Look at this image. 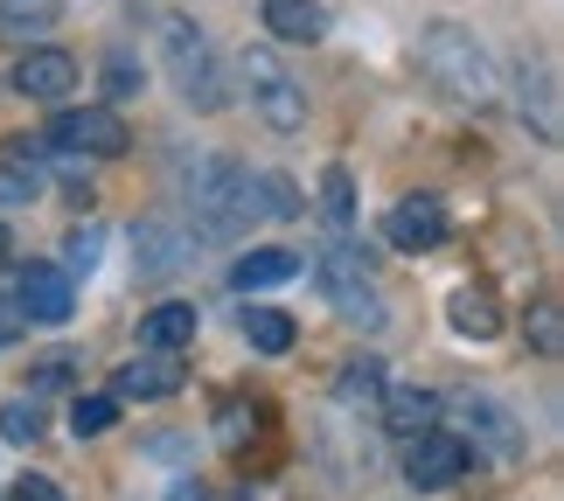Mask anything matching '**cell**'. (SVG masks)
<instances>
[{"label":"cell","mask_w":564,"mask_h":501,"mask_svg":"<svg viewBox=\"0 0 564 501\" xmlns=\"http://www.w3.org/2000/svg\"><path fill=\"white\" fill-rule=\"evenodd\" d=\"M321 216H328V230H349L356 224V182H349V167L321 174Z\"/></svg>","instance_id":"obj_25"},{"label":"cell","mask_w":564,"mask_h":501,"mask_svg":"<svg viewBox=\"0 0 564 501\" xmlns=\"http://www.w3.org/2000/svg\"><path fill=\"white\" fill-rule=\"evenodd\" d=\"M161 63H167V84L182 91L188 112H224V70H216V50H209L203 21L161 14Z\"/></svg>","instance_id":"obj_3"},{"label":"cell","mask_w":564,"mask_h":501,"mask_svg":"<svg viewBox=\"0 0 564 501\" xmlns=\"http://www.w3.org/2000/svg\"><path fill=\"white\" fill-rule=\"evenodd\" d=\"M50 146L56 154H98V161H119L133 133H126L119 112H105V105H84V112H56L50 126Z\"/></svg>","instance_id":"obj_7"},{"label":"cell","mask_w":564,"mask_h":501,"mask_svg":"<svg viewBox=\"0 0 564 501\" xmlns=\"http://www.w3.org/2000/svg\"><path fill=\"white\" fill-rule=\"evenodd\" d=\"M105 91H112V98H133V91H140V63L126 56V50L105 56Z\"/></svg>","instance_id":"obj_28"},{"label":"cell","mask_w":564,"mask_h":501,"mask_svg":"<svg viewBox=\"0 0 564 501\" xmlns=\"http://www.w3.org/2000/svg\"><path fill=\"white\" fill-rule=\"evenodd\" d=\"M245 341L258 348V356H286V348H293V314L251 307V314H245Z\"/></svg>","instance_id":"obj_22"},{"label":"cell","mask_w":564,"mask_h":501,"mask_svg":"<svg viewBox=\"0 0 564 501\" xmlns=\"http://www.w3.org/2000/svg\"><path fill=\"white\" fill-rule=\"evenodd\" d=\"M419 63H425V77L440 84L446 98H460V105H495V91H502L495 56L481 50V35H474V29H460V21H425Z\"/></svg>","instance_id":"obj_1"},{"label":"cell","mask_w":564,"mask_h":501,"mask_svg":"<svg viewBox=\"0 0 564 501\" xmlns=\"http://www.w3.org/2000/svg\"><path fill=\"white\" fill-rule=\"evenodd\" d=\"M314 460H321V473H328L335 488H370L383 453H377V439H362V425L328 418V425H314Z\"/></svg>","instance_id":"obj_6"},{"label":"cell","mask_w":564,"mask_h":501,"mask_svg":"<svg viewBox=\"0 0 564 501\" xmlns=\"http://www.w3.org/2000/svg\"><path fill=\"white\" fill-rule=\"evenodd\" d=\"M112 418H119V397H77V404H70V432H77V439L112 432Z\"/></svg>","instance_id":"obj_27"},{"label":"cell","mask_w":564,"mask_h":501,"mask_svg":"<svg viewBox=\"0 0 564 501\" xmlns=\"http://www.w3.org/2000/svg\"><path fill=\"white\" fill-rule=\"evenodd\" d=\"M175 390H182L175 356H147V362L119 369V397H175Z\"/></svg>","instance_id":"obj_21"},{"label":"cell","mask_w":564,"mask_h":501,"mask_svg":"<svg viewBox=\"0 0 564 501\" xmlns=\"http://www.w3.org/2000/svg\"><path fill=\"white\" fill-rule=\"evenodd\" d=\"M307 265H300V251L286 244H258L251 258H237V272H230V286L237 293H258V286H286V279H300Z\"/></svg>","instance_id":"obj_17"},{"label":"cell","mask_w":564,"mask_h":501,"mask_svg":"<svg viewBox=\"0 0 564 501\" xmlns=\"http://www.w3.org/2000/svg\"><path fill=\"white\" fill-rule=\"evenodd\" d=\"M167 501H209V494L195 488V481H175V494H167Z\"/></svg>","instance_id":"obj_33"},{"label":"cell","mask_w":564,"mask_h":501,"mask_svg":"<svg viewBox=\"0 0 564 501\" xmlns=\"http://www.w3.org/2000/svg\"><path fill=\"white\" fill-rule=\"evenodd\" d=\"M98 251H105V230H70V244H63V258H70V272H91L98 265Z\"/></svg>","instance_id":"obj_29"},{"label":"cell","mask_w":564,"mask_h":501,"mask_svg":"<svg viewBox=\"0 0 564 501\" xmlns=\"http://www.w3.org/2000/svg\"><path fill=\"white\" fill-rule=\"evenodd\" d=\"M245 91H251V112L272 126V133H300L307 126V91L286 77V63H279L272 50H245Z\"/></svg>","instance_id":"obj_4"},{"label":"cell","mask_w":564,"mask_h":501,"mask_svg":"<svg viewBox=\"0 0 564 501\" xmlns=\"http://www.w3.org/2000/svg\"><path fill=\"white\" fill-rule=\"evenodd\" d=\"M195 341V307L188 299H167V307L140 314V348H154V356H175V348Z\"/></svg>","instance_id":"obj_18"},{"label":"cell","mask_w":564,"mask_h":501,"mask_svg":"<svg viewBox=\"0 0 564 501\" xmlns=\"http://www.w3.org/2000/svg\"><path fill=\"white\" fill-rule=\"evenodd\" d=\"M14 501H70V494H63L50 473H21V481H14Z\"/></svg>","instance_id":"obj_31"},{"label":"cell","mask_w":564,"mask_h":501,"mask_svg":"<svg viewBox=\"0 0 564 501\" xmlns=\"http://www.w3.org/2000/svg\"><path fill=\"white\" fill-rule=\"evenodd\" d=\"M383 390H390L383 362L377 356H356V362H341V377H335V411H377Z\"/></svg>","instance_id":"obj_19"},{"label":"cell","mask_w":564,"mask_h":501,"mask_svg":"<svg viewBox=\"0 0 564 501\" xmlns=\"http://www.w3.org/2000/svg\"><path fill=\"white\" fill-rule=\"evenodd\" d=\"M467 425H474V446L488 453V460H523V425H516V411L509 404H495V397H467Z\"/></svg>","instance_id":"obj_11"},{"label":"cell","mask_w":564,"mask_h":501,"mask_svg":"<svg viewBox=\"0 0 564 501\" xmlns=\"http://www.w3.org/2000/svg\"><path fill=\"white\" fill-rule=\"evenodd\" d=\"M188 209H195V230H203L209 244H230V237L258 216V203H251V174L237 167L230 154L195 161V167H188Z\"/></svg>","instance_id":"obj_2"},{"label":"cell","mask_w":564,"mask_h":501,"mask_svg":"<svg viewBox=\"0 0 564 501\" xmlns=\"http://www.w3.org/2000/svg\"><path fill=\"white\" fill-rule=\"evenodd\" d=\"M321 293H328V307L349 320V328H362V335H377L383 320H390V307H383V293L370 286V272H362V258H349V251H321Z\"/></svg>","instance_id":"obj_5"},{"label":"cell","mask_w":564,"mask_h":501,"mask_svg":"<svg viewBox=\"0 0 564 501\" xmlns=\"http://www.w3.org/2000/svg\"><path fill=\"white\" fill-rule=\"evenodd\" d=\"M0 439H8V446H35V439H42V404H35V397L0 404Z\"/></svg>","instance_id":"obj_26"},{"label":"cell","mask_w":564,"mask_h":501,"mask_svg":"<svg viewBox=\"0 0 564 501\" xmlns=\"http://www.w3.org/2000/svg\"><path fill=\"white\" fill-rule=\"evenodd\" d=\"M14 91L56 105L63 91H77V56H63V50H29V56L14 63Z\"/></svg>","instance_id":"obj_13"},{"label":"cell","mask_w":564,"mask_h":501,"mask_svg":"<svg viewBox=\"0 0 564 501\" xmlns=\"http://www.w3.org/2000/svg\"><path fill=\"white\" fill-rule=\"evenodd\" d=\"M467 473V439L460 432H419V439L404 446V481L411 488H425V494H440V488H453Z\"/></svg>","instance_id":"obj_8"},{"label":"cell","mask_w":564,"mask_h":501,"mask_svg":"<svg viewBox=\"0 0 564 501\" xmlns=\"http://www.w3.org/2000/svg\"><path fill=\"white\" fill-rule=\"evenodd\" d=\"M530 341H536V356H557V348H564V328H557V307H551V299L530 314Z\"/></svg>","instance_id":"obj_30"},{"label":"cell","mask_w":564,"mask_h":501,"mask_svg":"<svg viewBox=\"0 0 564 501\" xmlns=\"http://www.w3.org/2000/svg\"><path fill=\"white\" fill-rule=\"evenodd\" d=\"M251 203H258V216H272V224H293L300 209V188H293V174H258L251 182Z\"/></svg>","instance_id":"obj_23"},{"label":"cell","mask_w":564,"mask_h":501,"mask_svg":"<svg viewBox=\"0 0 564 501\" xmlns=\"http://www.w3.org/2000/svg\"><path fill=\"white\" fill-rule=\"evenodd\" d=\"M383 237H390L398 251H432V244H446V203H440V195H404V203H390Z\"/></svg>","instance_id":"obj_10"},{"label":"cell","mask_w":564,"mask_h":501,"mask_svg":"<svg viewBox=\"0 0 564 501\" xmlns=\"http://www.w3.org/2000/svg\"><path fill=\"white\" fill-rule=\"evenodd\" d=\"M453 328H460L467 341H495L502 335V299H495L488 286H460L453 293Z\"/></svg>","instance_id":"obj_20"},{"label":"cell","mask_w":564,"mask_h":501,"mask_svg":"<svg viewBox=\"0 0 564 501\" xmlns=\"http://www.w3.org/2000/svg\"><path fill=\"white\" fill-rule=\"evenodd\" d=\"M377 418H383V432H398V439H419V432L440 425V397L419 390V383H390L377 397Z\"/></svg>","instance_id":"obj_15"},{"label":"cell","mask_w":564,"mask_h":501,"mask_svg":"<svg viewBox=\"0 0 564 501\" xmlns=\"http://www.w3.org/2000/svg\"><path fill=\"white\" fill-rule=\"evenodd\" d=\"M0 251H8V224H0Z\"/></svg>","instance_id":"obj_34"},{"label":"cell","mask_w":564,"mask_h":501,"mask_svg":"<svg viewBox=\"0 0 564 501\" xmlns=\"http://www.w3.org/2000/svg\"><path fill=\"white\" fill-rule=\"evenodd\" d=\"M516 112H523V126L544 146H557V77H551V63H523V70H516Z\"/></svg>","instance_id":"obj_12"},{"label":"cell","mask_w":564,"mask_h":501,"mask_svg":"<svg viewBox=\"0 0 564 501\" xmlns=\"http://www.w3.org/2000/svg\"><path fill=\"white\" fill-rule=\"evenodd\" d=\"M258 21L279 42H321L328 35V8L321 0H258Z\"/></svg>","instance_id":"obj_16"},{"label":"cell","mask_w":564,"mask_h":501,"mask_svg":"<svg viewBox=\"0 0 564 501\" xmlns=\"http://www.w3.org/2000/svg\"><path fill=\"white\" fill-rule=\"evenodd\" d=\"M14 146V154L8 161H0V203H35V195H42V182H35V167H29V140H8Z\"/></svg>","instance_id":"obj_24"},{"label":"cell","mask_w":564,"mask_h":501,"mask_svg":"<svg viewBox=\"0 0 564 501\" xmlns=\"http://www.w3.org/2000/svg\"><path fill=\"white\" fill-rule=\"evenodd\" d=\"M133 251H140V272H147V279H167V272H182L188 258H195L188 230L161 224V216H147V224H133Z\"/></svg>","instance_id":"obj_14"},{"label":"cell","mask_w":564,"mask_h":501,"mask_svg":"<svg viewBox=\"0 0 564 501\" xmlns=\"http://www.w3.org/2000/svg\"><path fill=\"white\" fill-rule=\"evenodd\" d=\"M14 307L35 320V328H63L70 320V272L63 265H21V279H14Z\"/></svg>","instance_id":"obj_9"},{"label":"cell","mask_w":564,"mask_h":501,"mask_svg":"<svg viewBox=\"0 0 564 501\" xmlns=\"http://www.w3.org/2000/svg\"><path fill=\"white\" fill-rule=\"evenodd\" d=\"M70 356H50V362H35V390H63V383H70Z\"/></svg>","instance_id":"obj_32"}]
</instances>
